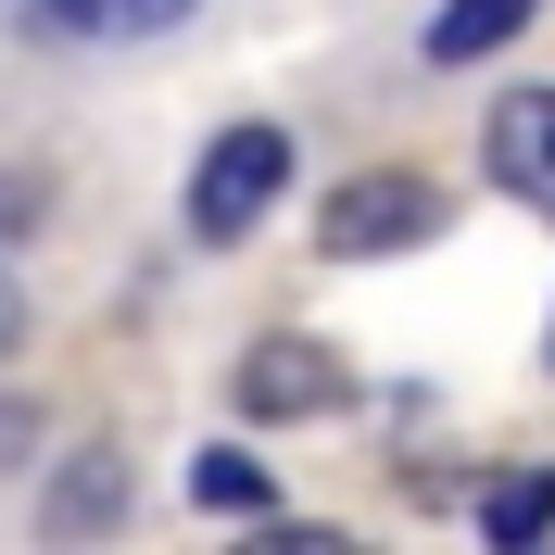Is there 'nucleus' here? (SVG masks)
<instances>
[{"label":"nucleus","instance_id":"1","mask_svg":"<svg viewBox=\"0 0 555 555\" xmlns=\"http://www.w3.org/2000/svg\"><path fill=\"white\" fill-rule=\"evenodd\" d=\"M442 190L416 165H379V177H341L328 203H315V253H341V266H379V253H416V241H442Z\"/></svg>","mask_w":555,"mask_h":555},{"label":"nucleus","instance_id":"2","mask_svg":"<svg viewBox=\"0 0 555 555\" xmlns=\"http://www.w3.org/2000/svg\"><path fill=\"white\" fill-rule=\"evenodd\" d=\"M291 190V139L278 127H215L203 139V165H190V241H253L266 228V203Z\"/></svg>","mask_w":555,"mask_h":555},{"label":"nucleus","instance_id":"3","mask_svg":"<svg viewBox=\"0 0 555 555\" xmlns=\"http://www.w3.org/2000/svg\"><path fill=\"white\" fill-rule=\"evenodd\" d=\"M228 391H241V416H341L353 404V366L328 341H304V328H266V341L228 366Z\"/></svg>","mask_w":555,"mask_h":555},{"label":"nucleus","instance_id":"4","mask_svg":"<svg viewBox=\"0 0 555 555\" xmlns=\"http://www.w3.org/2000/svg\"><path fill=\"white\" fill-rule=\"evenodd\" d=\"M480 152H492V177H505L530 215H555V89H505V102L480 114Z\"/></svg>","mask_w":555,"mask_h":555},{"label":"nucleus","instance_id":"5","mask_svg":"<svg viewBox=\"0 0 555 555\" xmlns=\"http://www.w3.org/2000/svg\"><path fill=\"white\" fill-rule=\"evenodd\" d=\"M530 13H543V0H442V13H429V64H492Z\"/></svg>","mask_w":555,"mask_h":555},{"label":"nucleus","instance_id":"6","mask_svg":"<svg viewBox=\"0 0 555 555\" xmlns=\"http://www.w3.org/2000/svg\"><path fill=\"white\" fill-rule=\"evenodd\" d=\"M102 518H127V454H76L64 467V492H51V543H76V530H102Z\"/></svg>","mask_w":555,"mask_h":555},{"label":"nucleus","instance_id":"7","mask_svg":"<svg viewBox=\"0 0 555 555\" xmlns=\"http://www.w3.org/2000/svg\"><path fill=\"white\" fill-rule=\"evenodd\" d=\"M190 505H215V518H266V505H278V480L253 467V454H228V442H215V454H190Z\"/></svg>","mask_w":555,"mask_h":555},{"label":"nucleus","instance_id":"8","mask_svg":"<svg viewBox=\"0 0 555 555\" xmlns=\"http://www.w3.org/2000/svg\"><path fill=\"white\" fill-rule=\"evenodd\" d=\"M480 530H492V543H543V530H555V467L492 480V492H480Z\"/></svg>","mask_w":555,"mask_h":555},{"label":"nucleus","instance_id":"9","mask_svg":"<svg viewBox=\"0 0 555 555\" xmlns=\"http://www.w3.org/2000/svg\"><path fill=\"white\" fill-rule=\"evenodd\" d=\"M76 38H165V26H190L203 0H51Z\"/></svg>","mask_w":555,"mask_h":555},{"label":"nucleus","instance_id":"10","mask_svg":"<svg viewBox=\"0 0 555 555\" xmlns=\"http://www.w3.org/2000/svg\"><path fill=\"white\" fill-rule=\"evenodd\" d=\"M38 442V404H26V391H13V404H0V467H13V454H26Z\"/></svg>","mask_w":555,"mask_h":555},{"label":"nucleus","instance_id":"11","mask_svg":"<svg viewBox=\"0 0 555 555\" xmlns=\"http://www.w3.org/2000/svg\"><path fill=\"white\" fill-rule=\"evenodd\" d=\"M26 341V291H13V266H0V353Z\"/></svg>","mask_w":555,"mask_h":555},{"label":"nucleus","instance_id":"12","mask_svg":"<svg viewBox=\"0 0 555 555\" xmlns=\"http://www.w3.org/2000/svg\"><path fill=\"white\" fill-rule=\"evenodd\" d=\"M26 215H38V190H13V177H0V228H26Z\"/></svg>","mask_w":555,"mask_h":555}]
</instances>
